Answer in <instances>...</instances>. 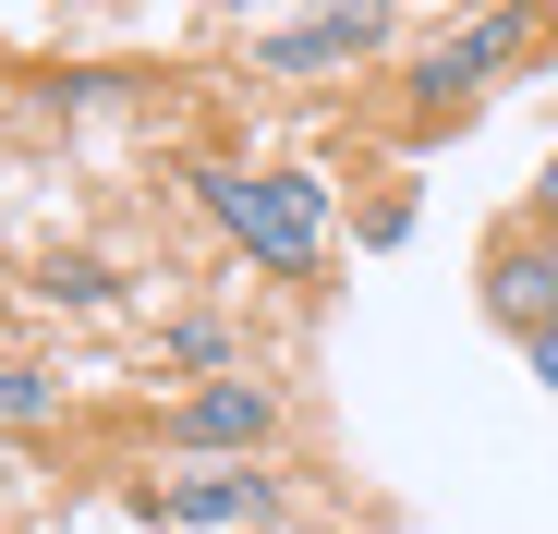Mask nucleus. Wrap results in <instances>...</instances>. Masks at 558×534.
<instances>
[{"label": "nucleus", "instance_id": "3", "mask_svg": "<svg viewBox=\"0 0 558 534\" xmlns=\"http://www.w3.org/2000/svg\"><path fill=\"white\" fill-rule=\"evenodd\" d=\"M377 37H389V13H304V25H267L255 61L267 73H316V61H364Z\"/></svg>", "mask_w": 558, "mask_h": 534}, {"label": "nucleus", "instance_id": "7", "mask_svg": "<svg viewBox=\"0 0 558 534\" xmlns=\"http://www.w3.org/2000/svg\"><path fill=\"white\" fill-rule=\"evenodd\" d=\"M0 425H49V377H25V365H0Z\"/></svg>", "mask_w": 558, "mask_h": 534}, {"label": "nucleus", "instance_id": "9", "mask_svg": "<svg viewBox=\"0 0 558 534\" xmlns=\"http://www.w3.org/2000/svg\"><path fill=\"white\" fill-rule=\"evenodd\" d=\"M546 219H558V170H546Z\"/></svg>", "mask_w": 558, "mask_h": 534}, {"label": "nucleus", "instance_id": "6", "mask_svg": "<svg viewBox=\"0 0 558 534\" xmlns=\"http://www.w3.org/2000/svg\"><path fill=\"white\" fill-rule=\"evenodd\" d=\"M510 49H522V13H486L461 49H437V73H425V85H437V110H461V85H474V73H498Z\"/></svg>", "mask_w": 558, "mask_h": 534}, {"label": "nucleus", "instance_id": "1", "mask_svg": "<svg viewBox=\"0 0 558 534\" xmlns=\"http://www.w3.org/2000/svg\"><path fill=\"white\" fill-rule=\"evenodd\" d=\"M195 195H207V219L255 255V267H279V280H304L316 267V243H328V183H304V170H195Z\"/></svg>", "mask_w": 558, "mask_h": 534}, {"label": "nucleus", "instance_id": "5", "mask_svg": "<svg viewBox=\"0 0 558 534\" xmlns=\"http://www.w3.org/2000/svg\"><path fill=\"white\" fill-rule=\"evenodd\" d=\"M486 316H510V328H534V340L558 328V243H546V255L510 243V255L486 267Z\"/></svg>", "mask_w": 558, "mask_h": 534}, {"label": "nucleus", "instance_id": "4", "mask_svg": "<svg viewBox=\"0 0 558 534\" xmlns=\"http://www.w3.org/2000/svg\"><path fill=\"white\" fill-rule=\"evenodd\" d=\"M267 413H279V401H267L255 377H219V389H195V401H182L170 425L195 437V450H255V437H267Z\"/></svg>", "mask_w": 558, "mask_h": 534}, {"label": "nucleus", "instance_id": "8", "mask_svg": "<svg viewBox=\"0 0 558 534\" xmlns=\"http://www.w3.org/2000/svg\"><path fill=\"white\" fill-rule=\"evenodd\" d=\"M534 377H546V389H558V328H546V340H534Z\"/></svg>", "mask_w": 558, "mask_h": 534}, {"label": "nucleus", "instance_id": "2", "mask_svg": "<svg viewBox=\"0 0 558 534\" xmlns=\"http://www.w3.org/2000/svg\"><path fill=\"white\" fill-rule=\"evenodd\" d=\"M134 510L170 522V534H267V474H170Z\"/></svg>", "mask_w": 558, "mask_h": 534}]
</instances>
